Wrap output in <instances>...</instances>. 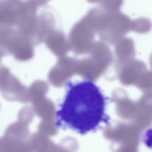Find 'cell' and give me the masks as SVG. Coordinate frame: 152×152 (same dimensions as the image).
I'll return each instance as SVG.
<instances>
[{"label": "cell", "instance_id": "6da1fadb", "mask_svg": "<svg viewBox=\"0 0 152 152\" xmlns=\"http://www.w3.org/2000/svg\"><path fill=\"white\" fill-rule=\"evenodd\" d=\"M107 99L93 82L71 84L56 116L57 127L82 134L97 130L110 118L106 113Z\"/></svg>", "mask_w": 152, "mask_h": 152}, {"label": "cell", "instance_id": "7a4b0ae2", "mask_svg": "<svg viewBox=\"0 0 152 152\" xmlns=\"http://www.w3.org/2000/svg\"><path fill=\"white\" fill-rule=\"evenodd\" d=\"M132 21L128 16L119 11L104 10L99 30L102 33L113 34L120 37L131 30Z\"/></svg>", "mask_w": 152, "mask_h": 152}, {"label": "cell", "instance_id": "3957f363", "mask_svg": "<svg viewBox=\"0 0 152 152\" xmlns=\"http://www.w3.org/2000/svg\"><path fill=\"white\" fill-rule=\"evenodd\" d=\"M147 70L144 62L134 58L122 64L120 78L124 83H136L142 74Z\"/></svg>", "mask_w": 152, "mask_h": 152}, {"label": "cell", "instance_id": "277c9868", "mask_svg": "<svg viewBox=\"0 0 152 152\" xmlns=\"http://www.w3.org/2000/svg\"><path fill=\"white\" fill-rule=\"evenodd\" d=\"M119 55L122 64L134 58L136 54L133 40L129 37L121 40L119 45Z\"/></svg>", "mask_w": 152, "mask_h": 152}, {"label": "cell", "instance_id": "5b68a950", "mask_svg": "<svg viewBox=\"0 0 152 152\" xmlns=\"http://www.w3.org/2000/svg\"><path fill=\"white\" fill-rule=\"evenodd\" d=\"M152 27L149 19L141 17L132 21L131 30L139 34H145L149 32Z\"/></svg>", "mask_w": 152, "mask_h": 152}, {"label": "cell", "instance_id": "8992f818", "mask_svg": "<svg viewBox=\"0 0 152 152\" xmlns=\"http://www.w3.org/2000/svg\"><path fill=\"white\" fill-rule=\"evenodd\" d=\"M124 0H99L98 4L102 10L109 12L119 11Z\"/></svg>", "mask_w": 152, "mask_h": 152}, {"label": "cell", "instance_id": "52a82bcc", "mask_svg": "<svg viewBox=\"0 0 152 152\" xmlns=\"http://www.w3.org/2000/svg\"><path fill=\"white\" fill-rule=\"evenodd\" d=\"M136 84L141 87L152 86V71H146L140 77Z\"/></svg>", "mask_w": 152, "mask_h": 152}, {"label": "cell", "instance_id": "ba28073f", "mask_svg": "<svg viewBox=\"0 0 152 152\" xmlns=\"http://www.w3.org/2000/svg\"><path fill=\"white\" fill-rule=\"evenodd\" d=\"M143 142L147 147L152 149V128L147 130L142 137Z\"/></svg>", "mask_w": 152, "mask_h": 152}, {"label": "cell", "instance_id": "9c48e42d", "mask_svg": "<svg viewBox=\"0 0 152 152\" xmlns=\"http://www.w3.org/2000/svg\"><path fill=\"white\" fill-rule=\"evenodd\" d=\"M99 0H86L88 2L91 4H98Z\"/></svg>", "mask_w": 152, "mask_h": 152}, {"label": "cell", "instance_id": "30bf717a", "mask_svg": "<svg viewBox=\"0 0 152 152\" xmlns=\"http://www.w3.org/2000/svg\"><path fill=\"white\" fill-rule=\"evenodd\" d=\"M149 62L151 69L152 71V53L151 54L149 57Z\"/></svg>", "mask_w": 152, "mask_h": 152}]
</instances>
